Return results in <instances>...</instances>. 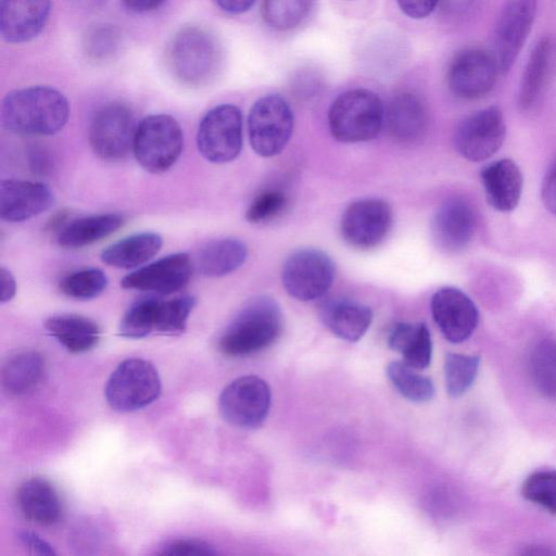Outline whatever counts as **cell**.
Wrapping results in <instances>:
<instances>
[{
    "label": "cell",
    "mask_w": 556,
    "mask_h": 556,
    "mask_svg": "<svg viewBox=\"0 0 556 556\" xmlns=\"http://www.w3.org/2000/svg\"><path fill=\"white\" fill-rule=\"evenodd\" d=\"M271 402L270 388L262 378L249 375L231 381L222 391L218 408L230 425L254 429L266 419Z\"/></svg>",
    "instance_id": "10"
},
{
    "label": "cell",
    "mask_w": 556,
    "mask_h": 556,
    "mask_svg": "<svg viewBox=\"0 0 556 556\" xmlns=\"http://www.w3.org/2000/svg\"><path fill=\"white\" fill-rule=\"evenodd\" d=\"M521 495L556 516V470L542 469L529 475L521 485Z\"/></svg>",
    "instance_id": "40"
},
{
    "label": "cell",
    "mask_w": 556,
    "mask_h": 556,
    "mask_svg": "<svg viewBox=\"0 0 556 556\" xmlns=\"http://www.w3.org/2000/svg\"><path fill=\"white\" fill-rule=\"evenodd\" d=\"M159 301L160 298L155 296L135 301L122 317L118 334L128 339H141L155 332Z\"/></svg>",
    "instance_id": "34"
},
{
    "label": "cell",
    "mask_w": 556,
    "mask_h": 556,
    "mask_svg": "<svg viewBox=\"0 0 556 556\" xmlns=\"http://www.w3.org/2000/svg\"><path fill=\"white\" fill-rule=\"evenodd\" d=\"M480 364L478 355L448 353L444 362L446 391L452 397H459L473 383Z\"/></svg>",
    "instance_id": "37"
},
{
    "label": "cell",
    "mask_w": 556,
    "mask_h": 556,
    "mask_svg": "<svg viewBox=\"0 0 556 556\" xmlns=\"http://www.w3.org/2000/svg\"><path fill=\"white\" fill-rule=\"evenodd\" d=\"M401 10L412 18H424L437 7L439 0H396Z\"/></svg>",
    "instance_id": "44"
},
{
    "label": "cell",
    "mask_w": 556,
    "mask_h": 556,
    "mask_svg": "<svg viewBox=\"0 0 556 556\" xmlns=\"http://www.w3.org/2000/svg\"><path fill=\"white\" fill-rule=\"evenodd\" d=\"M415 369L404 361H394L388 364L386 372L393 387L405 399L416 403L428 402L434 395L433 382Z\"/></svg>",
    "instance_id": "33"
},
{
    "label": "cell",
    "mask_w": 556,
    "mask_h": 556,
    "mask_svg": "<svg viewBox=\"0 0 556 556\" xmlns=\"http://www.w3.org/2000/svg\"><path fill=\"white\" fill-rule=\"evenodd\" d=\"M165 62L172 76L188 87L210 84L218 74L223 52L216 37L200 26L179 29L169 41Z\"/></svg>",
    "instance_id": "3"
},
{
    "label": "cell",
    "mask_w": 556,
    "mask_h": 556,
    "mask_svg": "<svg viewBox=\"0 0 556 556\" xmlns=\"http://www.w3.org/2000/svg\"><path fill=\"white\" fill-rule=\"evenodd\" d=\"M0 282H1L0 302L3 304V303L11 301L14 298V295L16 293V280L9 269L1 267Z\"/></svg>",
    "instance_id": "46"
},
{
    "label": "cell",
    "mask_w": 556,
    "mask_h": 556,
    "mask_svg": "<svg viewBox=\"0 0 556 556\" xmlns=\"http://www.w3.org/2000/svg\"><path fill=\"white\" fill-rule=\"evenodd\" d=\"M83 46L85 54L90 61L103 63L117 54L121 34L113 25L98 24L87 30Z\"/></svg>",
    "instance_id": "39"
},
{
    "label": "cell",
    "mask_w": 556,
    "mask_h": 556,
    "mask_svg": "<svg viewBox=\"0 0 556 556\" xmlns=\"http://www.w3.org/2000/svg\"><path fill=\"white\" fill-rule=\"evenodd\" d=\"M161 393V380L152 363L127 358L109 377L104 394L114 410L129 413L153 403Z\"/></svg>",
    "instance_id": "6"
},
{
    "label": "cell",
    "mask_w": 556,
    "mask_h": 556,
    "mask_svg": "<svg viewBox=\"0 0 556 556\" xmlns=\"http://www.w3.org/2000/svg\"><path fill=\"white\" fill-rule=\"evenodd\" d=\"M51 11V0H1L0 34L12 43L26 42L43 29Z\"/></svg>",
    "instance_id": "20"
},
{
    "label": "cell",
    "mask_w": 556,
    "mask_h": 556,
    "mask_svg": "<svg viewBox=\"0 0 556 556\" xmlns=\"http://www.w3.org/2000/svg\"><path fill=\"white\" fill-rule=\"evenodd\" d=\"M17 505L22 514L40 526L56 523L63 513L61 497L54 485L39 477L23 481L16 493Z\"/></svg>",
    "instance_id": "24"
},
{
    "label": "cell",
    "mask_w": 556,
    "mask_h": 556,
    "mask_svg": "<svg viewBox=\"0 0 556 556\" xmlns=\"http://www.w3.org/2000/svg\"><path fill=\"white\" fill-rule=\"evenodd\" d=\"M192 275V262L187 253H174L152 262L125 276L121 286L128 290L169 295L184 289Z\"/></svg>",
    "instance_id": "16"
},
{
    "label": "cell",
    "mask_w": 556,
    "mask_h": 556,
    "mask_svg": "<svg viewBox=\"0 0 556 556\" xmlns=\"http://www.w3.org/2000/svg\"><path fill=\"white\" fill-rule=\"evenodd\" d=\"M166 0H123L124 4L137 13L150 12L161 7Z\"/></svg>",
    "instance_id": "48"
},
{
    "label": "cell",
    "mask_w": 556,
    "mask_h": 556,
    "mask_svg": "<svg viewBox=\"0 0 556 556\" xmlns=\"http://www.w3.org/2000/svg\"><path fill=\"white\" fill-rule=\"evenodd\" d=\"M293 124L292 110L281 96L262 97L253 104L248 117L252 149L264 157L279 154L292 136Z\"/></svg>",
    "instance_id": "7"
},
{
    "label": "cell",
    "mask_w": 556,
    "mask_h": 556,
    "mask_svg": "<svg viewBox=\"0 0 556 556\" xmlns=\"http://www.w3.org/2000/svg\"><path fill=\"white\" fill-rule=\"evenodd\" d=\"M388 344L402 354L405 363L416 369H425L430 365L432 341L424 323H397L390 331Z\"/></svg>",
    "instance_id": "31"
},
{
    "label": "cell",
    "mask_w": 556,
    "mask_h": 556,
    "mask_svg": "<svg viewBox=\"0 0 556 556\" xmlns=\"http://www.w3.org/2000/svg\"><path fill=\"white\" fill-rule=\"evenodd\" d=\"M431 313L442 334L452 343L466 341L479 323L476 304L454 287H443L433 293Z\"/></svg>",
    "instance_id": "17"
},
{
    "label": "cell",
    "mask_w": 556,
    "mask_h": 556,
    "mask_svg": "<svg viewBox=\"0 0 556 556\" xmlns=\"http://www.w3.org/2000/svg\"><path fill=\"white\" fill-rule=\"evenodd\" d=\"M45 362L37 351L20 350L9 354L1 367V383L12 395H23L40 382Z\"/></svg>",
    "instance_id": "26"
},
{
    "label": "cell",
    "mask_w": 556,
    "mask_h": 556,
    "mask_svg": "<svg viewBox=\"0 0 556 556\" xmlns=\"http://www.w3.org/2000/svg\"><path fill=\"white\" fill-rule=\"evenodd\" d=\"M541 199L545 207L556 215V161L548 167L543 177Z\"/></svg>",
    "instance_id": "43"
},
{
    "label": "cell",
    "mask_w": 556,
    "mask_h": 556,
    "mask_svg": "<svg viewBox=\"0 0 556 556\" xmlns=\"http://www.w3.org/2000/svg\"><path fill=\"white\" fill-rule=\"evenodd\" d=\"M45 327L71 353H84L97 345L100 328L88 317L60 314L49 317Z\"/></svg>",
    "instance_id": "27"
},
{
    "label": "cell",
    "mask_w": 556,
    "mask_h": 556,
    "mask_svg": "<svg viewBox=\"0 0 556 556\" xmlns=\"http://www.w3.org/2000/svg\"><path fill=\"white\" fill-rule=\"evenodd\" d=\"M137 126L134 114L126 104H103L91 118L89 144L93 153L103 161L123 160L134 148Z\"/></svg>",
    "instance_id": "8"
},
{
    "label": "cell",
    "mask_w": 556,
    "mask_h": 556,
    "mask_svg": "<svg viewBox=\"0 0 556 556\" xmlns=\"http://www.w3.org/2000/svg\"><path fill=\"white\" fill-rule=\"evenodd\" d=\"M529 369L535 390L546 399L556 400V339L546 338L533 346Z\"/></svg>",
    "instance_id": "32"
},
{
    "label": "cell",
    "mask_w": 556,
    "mask_h": 556,
    "mask_svg": "<svg viewBox=\"0 0 556 556\" xmlns=\"http://www.w3.org/2000/svg\"><path fill=\"white\" fill-rule=\"evenodd\" d=\"M498 71L494 55L478 48L465 49L448 66L447 85L458 98L479 99L492 90Z\"/></svg>",
    "instance_id": "14"
},
{
    "label": "cell",
    "mask_w": 556,
    "mask_h": 556,
    "mask_svg": "<svg viewBox=\"0 0 556 556\" xmlns=\"http://www.w3.org/2000/svg\"><path fill=\"white\" fill-rule=\"evenodd\" d=\"M247 245L239 239L220 238L207 242L200 251L197 267L201 275L218 278L237 270L247 260Z\"/></svg>",
    "instance_id": "30"
},
{
    "label": "cell",
    "mask_w": 556,
    "mask_h": 556,
    "mask_svg": "<svg viewBox=\"0 0 556 556\" xmlns=\"http://www.w3.org/2000/svg\"><path fill=\"white\" fill-rule=\"evenodd\" d=\"M476 214L470 203L459 197L446 199L435 211L431 235L435 245L446 253H457L471 241Z\"/></svg>",
    "instance_id": "18"
},
{
    "label": "cell",
    "mask_w": 556,
    "mask_h": 556,
    "mask_svg": "<svg viewBox=\"0 0 556 556\" xmlns=\"http://www.w3.org/2000/svg\"><path fill=\"white\" fill-rule=\"evenodd\" d=\"M182 148L181 127L170 115H149L137 126L132 152L140 166L149 173L168 170L179 159Z\"/></svg>",
    "instance_id": "5"
},
{
    "label": "cell",
    "mask_w": 556,
    "mask_h": 556,
    "mask_svg": "<svg viewBox=\"0 0 556 556\" xmlns=\"http://www.w3.org/2000/svg\"><path fill=\"white\" fill-rule=\"evenodd\" d=\"M539 0H506L494 38L495 60L501 72H508L532 28Z\"/></svg>",
    "instance_id": "15"
},
{
    "label": "cell",
    "mask_w": 556,
    "mask_h": 556,
    "mask_svg": "<svg viewBox=\"0 0 556 556\" xmlns=\"http://www.w3.org/2000/svg\"><path fill=\"white\" fill-rule=\"evenodd\" d=\"M195 303V298L190 294L179 295L170 300L160 299L155 332L169 336L182 333Z\"/></svg>",
    "instance_id": "36"
},
{
    "label": "cell",
    "mask_w": 556,
    "mask_h": 556,
    "mask_svg": "<svg viewBox=\"0 0 556 556\" xmlns=\"http://www.w3.org/2000/svg\"><path fill=\"white\" fill-rule=\"evenodd\" d=\"M217 5L230 14H240L248 11L255 0H215Z\"/></svg>",
    "instance_id": "47"
},
{
    "label": "cell",
    "mask_w": 556,
    "mask_h": 556,
    "mask_svg": "<svg viewBox=\"0 0 556 556\" xmlns=\"http://www.w3.org/2000/svg\"><path fill=\"white\" fill-rule=\"evenodd\" d=\"M506 124L497 106L477 111L456 126L454 146L458 153L471 162H480L493 156L504 143Z\"/></svg>",
    "instance_id": "12"
},
{
    "label": "cell",
    "mask_w": 556,
    "mask_h": 556,
    "mask_svg": "<svg viewBox=\"0 0 556 556\" xmlns=\"http://www.w3.org/2000/svg\"><path fill=\"white\" fill-rule=\"evenodd\" d=\"M155 554L169 556L216 555L217 551L206 541L180 538L164 542Z\"/></svg>",
    "instance_id": "42"
},
{
    "label": "cell",
    "mask_w": 556,
    "mask_h": 556,
    "mask_svg": "<svg viewBox=\"0 0 556 556\" xmlns=\"http://www.w3.org/2000/svg\"><path fill=\"white\" fill-rule=\"evenodd\" d=\"M20 542L31 553L38 555H54L52 546L41 539L38 534L28 531L21 530L17 532Z\"/></svg>",
    "instance_id": "45"
},
{
    "label": "cell",
    "mask_w": 556,
    "mask_h": 556,
    "mask_svg": "<svg viewBox=\"0 0 556 556\" xmlns=\"http://www.w3.org/2000/svg\"><path fill=\"white\" fill-rule=\"evenodd\" d=\"M384 121L380 98L371 90H348L332 102L328 122L332 136L348 143L365 142L376 138Z\"/></svg>",
    "instance_id": "4"
},
{
    "label": "cell",
    "mask_w": 556,
    "mask_h": 556,
    "mask_svg": "<svg viewBox=\"0 0 556 556\" xmlns=\"http://www.w3.org/2000/svg\"><path fill=\"white\" fill-rule=\"evenodd\" d=\"M319 317L334 336L356 342L368 330L374 314L369 306L356 300L332 298L320 304Z\"/></svg>",
    "instance_id": "22"
},
{
    "label": "cell",
    "mask_w": 556,
    "mask_h": 556,
    "mask_svg": "<svg viewBox=\"0 0 556 556\" xmlns=\"http://www.w3.org/2000/svg\"><path fill=\"white\" fill-rule=\"evenodd\" d=\"M197 146L211 163L224 164L235 160L242 148V115L233 104L211 109L200 122Z\"/></svg>",
    "instance_id": "9"
},
{
    "label": "cell",
    "mask_w": 556,
    "mask_h": 556,
    "mask_svg": "<svg viewBox=\"0 0 556 556\" xmlns=\"http://www.w3.org/2000/svg\"><path fill=\"white\" fill-rule=\"evenodd\" d=\"M282 313L266 295L250 299L222 333L218 348L227 356H247L260 352L280 337Z\"/></svg>",
    "instance_id": "2"
},
{
    "label": "cell",
    "mask_w": 556,
    "mask_h": 556,
    "mask_svg": "<svg viewBox=\"0 0 556 556\" xmlns=\"http://www.w3.org/2000/svg\"><path fill=\"white\" fill-rule=\"evenodd\" d=\"M163 244L156 232H140L112 243L101 253V260L109 266L130 269L138 267L159 253Z\"/></svg>",
    "instance_id": "29"
},
{
    "label": "cell",
    "mask_w": 556,
    "mask_h": 556,
    "mask_svg": "<svg viewBox=\"0 0 556 556\" xmlns=\"http://www.w3.org/2000/svg\"><path fill=\"white\" fill-rule=\"evenodd\" d=\"M334 279V264L323 251L301 249L285 262L281 280L286 291L299 301L323 298Z\"/></svg>",
    "instance_id": "11"
},
{
    "label": "cell",
    "mask_w": 556,
    "mask_h": 556,
    "mask_svg": "<svg viewBox=\"0 0 556 556\" xmlns=\"http://www.w3.org/2000/svg\"><path fill=\"white\" fill-rule=\"evenodd\" d=\"M384 119L390 136L402 144L422 141L429 126V115L422 100L412 92H401L392 98Z\"/></svg>",
    "instance_id": "21"
},
{
    "label": "cell",
    "mask_w": 556,
    "mask_h": 556,
    "mask_svg": "<svg viewBox=\"0 0 556 556\" xmlns=\"http://www.w3.org/2000/svg\"><path fill=\"white\" fill-rule=\"evenodd\" d=\"M30 163L33 169L37 173L45 174L49 167V159L41 150L35 149L31 153Z\"/></svg>",
    "instance_id": "49"
},
{
    "label": "cell",
    "mask_w": 556,
    "mask_h": 556,
    "mask_svg": "<svg viewBox=\"0 0 556 556\" xmlns=\"http://www.w3.org/2000/svg\"><path fill=\"white\" fill-rule=\"evenodd\" d=\"M108 287V277L99 268L80 269L63 277L59 283L62 293L76 300H91Z\"/></svg>",
    "instance_id": "38"
},
{
    "label": "cell",
    "mask_w": 556,
    "mask_h": 556,
    "mask_svg": "<svg viewBox=\"0 0 556 556\" xmlns=\"http://www.w3.org/2000/svg\"><path fill=\"white\" fill-rule=\"evenodd\" d=\"M554 49V41L549 37L541 38L533 48L520 79V109H531L542 93L553 65Z\"/></svg>",
    "instance_id": "28"
},
{
    "label": "cell",
    "mask_w": 556,
    "mask_h": 556,
    "mask_svg": "<svg viewBox=\"0 0 556 556\" xmlns=\"http://www.w3.org/2000/svg\"><path fill=\"white\" fill-rule=\"evenodd\" d=\"M125 217L116 213L84 216L67 222L56 233V242L64 248H83L96 243L119 229Z\"/></svg>",
    "instance_id": "25"
},
{
    "label": "cell",
    "mask_w": 556,
    "mask_h": 556,
    "mask_svg": "<svg viewBox=\"0 0 556 556\" xmlns=\"http://www.w3.org/2000/svg\"><path fill=\"white\" fill-rule=\"evenodd\" d=\"M313 0H263L264 22L276 30H289L299 26L308 15Z\"/></svg>",
    "instance_id": "35"
},
{
    "label": "cell",
    "mask_w": 556,
    "mask_h": 556,
    "mask_svg": "<svg viewBox=\"0 0 556 556\" xmlns=\"http://www.w3.org/2000/svg\"><path fill=\"white\" fill-rule=\"evenodd\" d=\"M287 205L286 194L278 189L258 193L249 205L245 218L252 224L269 222L278 216Z\"/></svg>",
    "instance_id": "41"
},
{
    "label": "cell",
    "mask_w": 556,
    "mask_h": 556,
    "mask_svg": "<svg viewBox=\"0 0 556 556\" xmlns=\"http://www.w3.org/2000/svg\"><path fill=\"white\" fill-rule=\"evenodd\" d=\"M53 202V193L45 184L15 179L0 182V216L3 220H27L48 211Z\"/></svg>",
    "instance_id": "19"
},
{
    "label": "cell",
    "mask_w": 556,
    "mask_h": 556,
    "mask_svg": "<svg viewBox=\"0 0 556 556\" xmlns=\"http://www.w3.org/2000/svg\"><path fill=\"white\" fill-rule=\"evenodd\" d=\"M392 220V210L386 201L377 198L362 199L345 208L340 220V231L351 247L370 250L386 239Z\"/></svg>",
    "instance_id": "13"
},
{
    "label": "cell",
    "mask_w": 556,
    "mask_h": 556,
    "mask_svg": "<svg viewBox=\"0 0 556 556\" xmlns=\"http://www.w3.org/2000/svg\"><path fill=\"white\" fill-rule=\"evenodd\" d=\"M70 104L65 96L49 86H31L7 94L1 104V124L10 132L50 136L67 123Z\"/></svg>",
    "instance_id": "1"
},
{
    "label": "cell",
    "mask_w": 556,
    "mask_h": 556,
    "mask_svg": "<svg viewBox=\"0 0 556 556\" xmlns=\"http://www.w3.org/2000/svg\"><path fill=\"white\" fill-rule=\"evenodd\" d=\"M489 204L498 212H510L518 205L523 178L518 165L510 159H502L484 166L480 173Z\"/></svg>",
    "instance_id": "23"
}]
</instances>
